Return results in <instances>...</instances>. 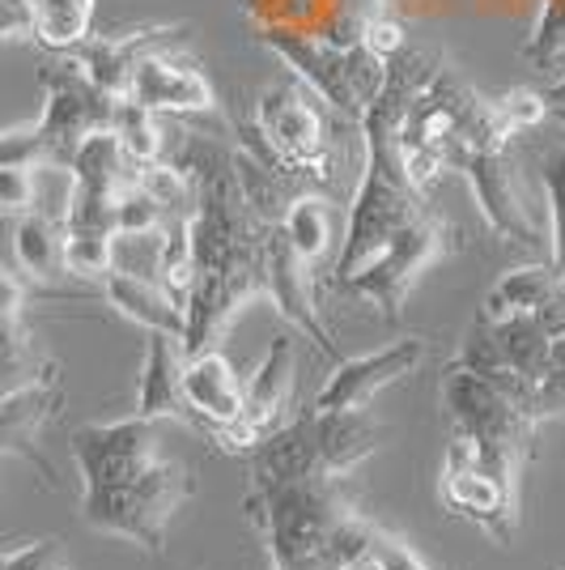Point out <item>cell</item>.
Listing matches in <instances>:
<instances>
[{
	"instance_id": "6da1fadb",
	"label": "cell",
	"mask_w": 565,
	"mask_h": 570,
	"mask_svg": "<svg viewBox=\"0 0 565 570\" xmlns=\"http://www.w3.org/2000/svg\"><path fill=\"white\" fill-rule=\"evenodd\" d=\"M166 163L188 170L196 184L188 217L196 282L184 307V354L196 357L217 345L242 303L268 294V226L247 209L238 191L230 149L196 132H179V154H170Z\"/></svg>"
},
{
	"instance_id": "7a4b0ae2",
	"label": "cell",
	"mask_w": 565,
	"mask_h": 570,
	"mask_svg": "<svg viewBox=\"0 0 565 570\" xmlns=\"http://www.w3.org/2000/svg\"><path fill=\"white\" fill-rule=\"evenodd\" d=\"M153 417H123L72 430V460L86 481L81 515L98 532L123 537L145 553L166 549V528L188 499L191 476L162 455Z\"/></svg>"
},
{
	"instance_id": "3957f363",
	"label": "cell",
	"mask_w": 565,
	"mask_h": 570,
	"mask_svg": "<svg viewBox=\"0 0 565 570\" xmlns=\"http://www.w3.org/2000/svg\"><path fill=\"white\" fill-rule=\"evenodd\" d=\"M242 507L268 546L272 570H340L370 558L383 537V523L357 507L349 476L336 473L251 481Z\"/></svg>"
},
{
	"instance_id": "277c9868",
	"label": "cell",
	"mask_w": 565,
	"mask_h": 570,
	"mask_svg": "<svg viewBox=\"0 0 565 570\" xmlns=\"http://www.w3.org/2000/svg\"><path fill=\"white\" fill-rule=\"evenodd\" d=\"M251 124L259 137L272 145V154L289 170H298L310 184H328L336 175V154L328 137V111L319 107V98L310 86H303L294 72L264 86L256 95V116Z\"/></svg>"
},
{
	"instance_id": "5b68a950",
	"label": "cell",
	"mask_w": 565,
	"mask_h": 570,
	"mask_svg": "<svg viewBox=\"0 0 565 570\" xmlns=\"http://www.w3.org/2000/svg\"><path fill=\"white\" fill-rule=\"evenodd\" d=\"M39 86H43V116L34 119L43 128V137L51 145V163L69 170L72 149L86 141L90 132L111 128L116 116V98L107 90H98L90 81V72L77 65V56H51L39 69Z\"/></svg>"
},
{
	"instance_id": "8992f818",
	"label": "cell",
	"mask_w": 565,
	"mask_h": 570,
	"mask_svg": "<svg viewBox=\"0 0 565 570\" xmlns=\"http://www.w3.org/2000/svg\"><path fill=\"white\" fill-rule=\"evenodd\" d=\"M450 226L438 214L417 217L413 226H404L400 235L391 238L375 261L366 268H357L349 282H340L336 289H349V294H361L370 298L383 320H400L404 298L413 294V285L422 282V273H429L434 264L450 252Z\"/></svg>"
},
{
	"instance_id": "52a82bcc",
	"label": "cell",
	"mask_w": 565,
	"mask_h": 570,
	"mask_svg": "<svg viewBox=\"0 0 565 570\" xmlns=\"http://www.w3.org/2000/svg\"><path fill=\"white\" fill-rule=\"evenodd\" d=\"M443 404H447L450 430H464L480 443H497V448H515V452L532 455L536 422L485 375L450 362L443 371Z\"/></svg>"
},
{
	"instance_id": "ba28073f",
	"label": "cell",
	"mask_w": 565,
	"mask_h": 570,
	"mask_svg": "<svg viewBox=\"0 0 565 570\" xmlns=\"http://www.w3.org/2000/svg\"><path fill=\"white\" fill-rule=\"evenodd\" d=\"M294 336H277L268 345V354L259 362V371L251 375L247 392H242V413L230 426L209 430V439L221 448V452L247 455L259 448V439H268L272 430L285 422V404L294 396Z\"/></svg>"
},
{
	"instance_id": "9c48e42d",
	"label": "cell",
	"mask_w": 565,
	"mask_h": 570,
	"mask_svg": "<svg viewBox=\"0 0 565 570\" xmlns=\"http://www.w3.org/2000/svg\"><path fill=\"white\" fill-rule=\"evenodd\" d=\"M259 43L281 56V65L303 86L315 90L319 102H328V111L361 124L366 107L357 102L354 86H349V69H345V48H331L324 35L310 30H259Z\"/></svg>"
},
{
	"instance_id": "30bf717a",
	"label": "cell",
	"mask_w": 565,
	"mask_h": 570,
	"mask_svg": "<svg viewBox=\"0 0 565 570\" xmlns=\"http://www.w3.org/2000/svg\"><path fill=\"white\" fill-rule=\"evenodd\" d=\"M422 357H425V345L417 336L391 341V345H383V350H375V354L366 357H340L310 409H319V413L370 409V401H375L378 392L391 387L396 380H404V375H413L422 366Z\"/></svg>"
},
{
	"instance_id": "8fae6325",
	"label": "cell",
	"mask_w": 565,
	"mask_h": 570,
	"mask_svg": "<svg viewBox=\"0 0 565 570\" xmlns=\"http://www.w3.org/2000/svg\"><path fill=\"white\" fill-rule=\"evenodd\" d=\"M268 298L277 303L285 320H294L298 333H307L331 362H340V345L319 315V277L285 238L281 226H268Z\"/></svg>"
},
{
	"instance_id": "7c38bea8",
	"label": "cell",
	"mask_w": 565,
	"mask_h": 570,
	"mask_svg": "<svg viewBox=\"0 0 565 570\" xmlns=\"http://www.w3.org/2000/svg\"><path fill=\"white\" fill-rule=\"evenodd\" d=\"M119 98L137 102L145 111H158V116H209L217 107V90L205 77V69L196 60L170 56V51L145 56Z\"/></svg>"
},
{
	"instance_id": "4fadbf2b",
	"label": "cell",
	"mask_w": 565,
	"mask_h": 570,
	"mask_svg": "<svg viewBox=\"0 0 565 570\" xmlns=\"http://www.w3.org/2000/svg\"><path fill=\"white\" fill-rule=\"evenodd\" d=\"M450 170H459L472 184V196H476L480 214L489 217L497 235H506L511 243H532L536 238V222L523 205L518 175L511 167V149H468L450 163Z\"/></svg>"
},
{
	"instance_id": "5bb4252c",
	"label": "cell",
	"mask_w": 565,
	"mask_h": 570,
	"mask_svg": "<svg viewBox=\"0 0 565 570\" xmlns=\"http://www.w3.org/2000/svg\"><path fill=\"white\" fill-rule=\"evenodd\" d=\"M188 35V26H137V30H116V35H90L81 48H72L77 65L90 72L98 90H107L111 98L123 95L132 69L145 56L179 48V39Z\"/></svg>"
},
{
	"instance_id": "9a60e30c",
	"label": "cell",
	"mask_w": 565,
	"mask_h": 570,
	"mask_svg": "<svg viewBox=\"0 0 565 570\" xmlns=\"http://www.w3.org/2000/svg\"><path fill=\"white\" fill-rule=\"evenodd\" d=\"M60 404H65V387H60V366L56 362L39 380H30L22 387H13L9 396H0V452L30 460L48 481H56V473H51V464L39 452V434L60 413Z\"/></svg>"
},
{
	"instance_id": "2e32d148",
	"label": "cell",
	"mask_w": 565,
	"mask_h": 570,
	"mask_svg": "<svg viewBox=\"0 0 565 570\" xmlns=\"http://www.w3.org/2000/svg\"><path fill=\"white\" fill-rule=\"evenodd\" d=\"M438 499L450 515L476 523L480 532H489L497 546H511L518 532V494L497 485L494 476L476 473V469H443L438 481Z\"/></svg>"
},
{
	"instance_id": "e0dca14e",
	"label": "cell",
	"mask_w": 565,
	"mask_h": 570,
	"mask_svg": "<svg viewBox=\"0 0 565 570\" xmlns=\"http://www.w3.org/2000/svg\"><path fill=\"white\" fill-rule=\"evenodd\" d=\"M242 392H247V383L238 380L235 362L221 350H205L184 362V401L191 409V426H200L205 434L238 422Z\"/></svg>"
},
{
	"instance_id": "ac0fdd59",
	"label": "cell",
	"mask_w": 565,
	"mask_h": 570,
	"mask_svg": "<svg viewBox=\"0 0 565 570\" xmlns=\"http://www.w3.org/2000/svg\"><path fill=\"white\" fill-rule=\"evenodd\" d=\"M184 336L149 333V350H145L141 387H137V417H179L191 422V409L184 401Z\"/></svg>"
},
{
	"instance_id": "d6986e66",
	"label": "cell",
	"mask_w": 565,
	"mask_h": 570,
	"mask_svg": "<svg viewBox=\"0 0 565 570\" xmlns=\"http://www.w3.org/2000/svg\"><path fill=\"white\" fill-rule=\"evenodd\" d=\"M310 413H315V439H319L324 469L336 476L354 473L383 439V426L366 409H354V413H319V409H310Z\"/></svg>"
},
{
	"instance_id": "ffe728a7",
	"label": "cell",
	"mask_w": 565,
	"mask_h": 570,
	"mask_svg": "<svg viewBox=\"0 0 565 570\" xmlns=\"http://www.w3.org/2000/svg\"><path fill=\"white\" fill-rule=\"evenodd\" d=\"M98 285H102L107 303H111L123 320L141 324L149 333L184 336V311L170 303V294H166L158 282H145V277H132V273H107Z\"/></svg>"
},
{
	"instance_id": "44dd1931",
	"label": "cell",
	"mask_w": 565,
	"mask_h": 570,
	"mask_svg": "<svg viewBox=\"0 0 565 570\" xmlns=\"http://www.w3.org/2000/svg\"><path fill=\"white\" fill-rule=\"evenodd\" d=\"M13 261L30 282H56L65 277V222L39 209L18 217L13 226Z\"/></svg>"
},
{
	"instance_id": "7402d4cb",
	"label": "cell",
	"mask_w": 565,
	"mask_h": 570,
	"mask_svg": "<svg viewBox=\"0 0 565 570\" xmlns=\"http://www.w3.org/2000/svg\"><path fill=\"white\" fill-rule=\"evenodd\" d=\"M562 289L557 282V273H553V264H523L515 273H506L502 282L485 294V303H480V320H511V315H532V311H541L553 294Z\"/></svg>"
},
{
	"instance_id": "603a6c76",
	"label": "cell",
	"mask_w": 565,
	"mask_h": 570,
	"mask_svg": "<svg viewBox=\"0 0 565 570\" xmlns=\"http://www.w3.org/2000/svg\"><path fill=\"white\" fill-rule=\"evenodd\" d=\"M289 238V247L303 256L307 264H319L331 256V243H336V214H331V205L319 196V191H298L294 200H289V209L285 217L277 222Z\"/></svg>"
},
{
	"instance_id": "cb8c5ba5",
	"label": "cell",
	"mask_w": 565,
	"mask_h": 570,
	"mask_svg": "<svg viewBox=\"0 0 565 570\" xmlns=\"http://www.w3.org/2000/svg\"><path fill=\"white\" fill-rule=\"evenodd\" d=\"M26 4H30V39L51 56H65L90 39L95 0H26Z\"/></svg>"
},
{
	"instance_id": "d4e9b609",
	"label": "cell",
	"mask_w": 565,
	"mask_h": 570,
	"mask_svg": "<svg viewBox=\"0 0 565 570\" xmlns=\"http://www.w3.org/2000/svg\"><path fill=\"white\" fill-rule=\"evenodd\" d=\"M111 132L119 137L123 154H128L137 167H149V163H166V158H170V137H175V128L166 124V116L145 111L137 102H128V98H116Z\"/></svg>"
},
{
	"instance_id": "484cf974",
	"label": "cell",
	"mask_w": 565,
	"mask_h": 570,
	"mask_svg": "<svg viewBox=\"0 0 565 570\" xmlns=\"http://www.w3.org/2000/svg\"><path fill=\"white\" fill-rule=\"evenodd\" d=\"M191 217V214H188ZM188 217L166 222V243H162V264H158V285L170 294V303L184 311L191 298V282H196V264H191V230Z\"/></svg>"
},
{
	"instance_id": "4316f807",
	"label": "cell",
	"mask_w": 565,
	"mask_h": 570,
	"mask_svg": "<svg viewBox=\"0 0 565 570\" xmlns=\"http://www.w3.org/2000/svg\"><path fill=\"white\" fill-rule=\"evenodd\" d=\"M162 243L166 226H158V230H116L111 235V273H132L145 282H158Z\"/></svg>"
},
{
	"instance_id": "83f0119b",
	"label": "cell",
	"mask_w": 565,
	"mask_h": 570,
	"mask_svg": "<svg viewBox=\"0 0 565 570\" xmlns=\"http://www.w3.org/2000/svg\"><path fill=\"white\" fill-rule=\"evenodd\" d=\"M544 191H548V217H553V230H548V264L557 273V282L565 285V145L553 149L541 167Z\"/></svg>"
},
{
	"instance_id": "f1b7e54d",
	"label": "cell",
	"mask_w": 565,
	"mask_h": 570,
	"mask_svg": "<svg viewBox=\"0 0 565 570\" xmlns=\"http://www.w3.org/2000/svg\"><path fill=\"white\" fill-rule=\"evenodd\" d=\"M65 273L81 282H102L111 273V235L65 230Z\"/></svg>"
},
{
	"instance_id": "f546056e",
	"label": "cell",
	"mask_w": 565,
	"mask_h": 570,
	"mask_svg": "<svg viewBox=\"0 0 565 570\" xmlns=\"http://www.w3.org/2000/svg\"><path fill=\"white\" fill-rule=\"evenodd\" d=\"M0 167H56L51 163V145L39 124H18L0 132Z\"/></svg>"
},
{
	"instance_id": "4dcf8cb0",
	"label": "cell",
	"mask_w": 565,
	"mask_h": 570,
	"mask_svg": "<svg viewBox=\"0 0 565 570\" xmlns=\"http://www.w3.org/2000/svg\"><path fill=\"white\" fill-rule=\"evenodd\" d=\"M494 111H497L502 132H506V137H518V132L536 128L541 119H548V102H544V90H527V86H518V90H511L506 98H497Z\"/></svg>"
},
{
	"instance_id": "1f68e13d",
	"label": "cell",
	"mask_w": 565,
	"mask_h": 570,
	"mask_svg": "<svg viewBox=\"0 0 565 570\" xmlns=\"http://www.w3.org/2000/svg\"><path fill=\"white\" fill-rule=\"evenodd\" d=\"M158 226H166V217H162V209H158V200H153L141 184L128 188L116 200V230H158ZM116 230H111V235H116Z\"/></svg>"
},
{
	"instance_id": "d6a6232c",
	"label": "cell",
	"mask_w": 565,
	"mask_h": 570,
	"mask_svg": "<svg viewBox=\"0 0 565 570\" xmlns=\"http://www.w3.org/2000/svg\"><path fill=\"white\" fill-rule=\"evenodd\" d=\"M361 48L387 65L391 56H400V51L408 48V30H404V22L396 13H378V18H370L366 30H361Z\"/></svg>"
},
{
	"instance_id": "836d02e7",
	"label": "cell",
	"mask_w": 565,
	"mask_h": 570,
	"mask_svg": "<svg viewBox=\"0 0 565 570\" xmlns=\"http://www.w3.org/2000/svg\"><path fill=\"white\" fill-rule=\"evenodd\" d=\"M34 209V170L0 167V217H22Z\"/></svg>"
},
{
	"instance_id": "e575fe53",
	"label": "cell",
	"mask_w": 565,
	"mask_h": 570,
	"mask_svg": "<svg viewBox=\"0 0 565 570\" xmlns=\"http://www.w3.org/2000/svg\"><path fill=\"white\" fill-rule=\"evenodd\" d=\"M9 570H69V558H65L60 541H34L26 549H13Z\"/></svg>"
},
{
	"instance_id": "d590c367",
	"label": "cell",
	"mask_w": 565,
	"mask_h": 570,
	"mask_svg": "<svg viewBox=\"0 0 565 570\" xmlns=\"http://www.w3.org/2000/svg\"><path fill=\"white\" fill-rule=\"evenodd\" d=\"M26 35H30V4L0 0V39H26Z\"/></svg>"
},
{
	"instance_id": "8d00e7d4",
	"label": "cell",
	"mask_w": 565,
	"mask_h": 570,
	"mask_svg": "<svg viewBox=\"0 0 565 570\" xmlns=\"http://www.w3.org/2000/svg\"><path fill=\"white\" fill-rule=\"evenodd\" d=\"M26 307V289L18 277H9L4 268H0V320H9V315H22Z\"/></svg>"
},
{
	"instance_id": "74e56055",
	"label": "cell",
	"mask_w": 565,
	"mask_h": 570,
	"mask_svg": "<svg viewBox=\"0 0 565 570\" xmlns=\"http://www.w3.org/2000/svg\"><path fill=\"white\" fill-rule=\"evenodd\" d=\"M357 4H366L370 13H391V0H357Z\"/></svg>"
},
{
	"instance_id": "f35d334b",
	"label": "cell",
	"mask_w": 565,
	"mask_h": 570,
	"mask_svg": "<svg viewBox=\"0 0 565 570\" xmlns=\"http://www.w3.org/2000/svg\"><path fill=\"white\" fill-rule=\"evenodd\" d=\"M548 116H553V119H557V124H562V128H565V107H553Z\"/></svg>"
},
{
	"instance_id": "ab89813d",
	"label": "cell",
	"mask_w": 565,
	"mask_h": 570,
	"mask_svg": "<svg viewBox=\"0 0 565 570\" xmlns=\"http://www.w3.org/2000/svg\"><path fill=\"white\" fill-rule=\"evenodd\" d=\"M9 558H13V549H9V553H0V570H9Z\"/></svg>"
}]
</instances>
